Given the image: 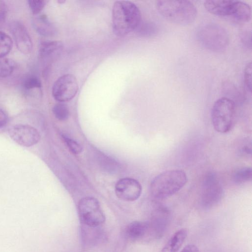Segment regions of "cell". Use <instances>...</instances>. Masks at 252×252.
Here are the masks:
<instances>
[{
	"instance_id": "cell-15",
	"label": "cell",
	"mask_w": 252,
	"mask_h": 252,
	"mask_svg": "<svg viewBox=\"0 0 252 252\" xmlns=\"http://www.w3.org/2000/svg\"><path fill=\"white\" fill-rule=\"evenodd\" d=\"M63 44L60 41H45L40 43L39 55L44 62L55 58L62 50Z\"/></svg>"
},
{
	"instance_id": "cell-2",
	"label": "cell",
	"mask_w": 252,
	"mask_h": 252,
	"mask_svg": "<svg viewBox=\"0 0 252 252\" xmlns=\"http://www.w3.org/2000/svg\"><path fill=\"white\" fill-rule=\"evenodd\" d=\"M159 13L168 21L180 25L192 23L197 16L196 6L189 0H160L156 1Z\"/></svg>"
},
{
	"instance_id": "cell-17",
	"label": "cell",
	"mask_w": 252,
	"mask_h": 252,
	"mask_svg": "<svg viewBox=\"0 0 252 252\" xmlns=\"http://www.w3.org/2000/svg\"><path fill=\"white\" fill-rule=\"evenodd\" d=\"M187 235L188 231L186 229L182 228L176 231L170 237L160 252H178Z\"/></svg>"
},
{
	"instance_id": "cell-5",
	"label": "cell",
	"mask_w": 252,
	"mask_h": 252,
	"mask_svg": "<svg viewBox=\"0 0 252 252\" xmlns=\"http://www.w3.org/2000/svg\"><path fill=\"white\" fill-rule=\"evenodd\" d=\"M198 36L201 44L212 51H223L229 44L227 31L218 24H210L204 26L199 31Z\"/></svg>"
},
{
	"instance_id": "cell-19",
	"label": "cell",
	"mask_w": 252,
	"mask_h": 252,
	"mask_svg": "<svg viewBox=\"0 0 252 252\" xmlns=\"http://www.w3.org/2000/svg\"><path fill=\"white\" fill-rule=\"evenodd\" d=\"M252 170L251 167H246L237 170L233 174V180L236 184H241L251 181Z\"/></svg>"
},
{
	"instance_id": "cell-29",
	"label": "cell",
	"mask_w": 252,
	"mask_h": 252,
	"mask_svg": "<svg viewBox=\"0 0 252 252\" xmlns=\"http://www.w3.org/2000/svg\"><path fill=\"white\" fill-rule=\"evenodd\" d=\"M8 118L7 114L0 108V128L4 126L7 123Z\"/></svg>"
},
{
	"instance_id": "cell-8",
	"label": "cell",
	"mask_w": 252,
	"mask_h": 252,
	"mask_svg": "<svg viewBox=\"0 0 252 252\" xmlns=\"http://www.w3.org/2000/svg\"><path fill=\"white\" fill-rule=\"evenodd\" d=\"M8 133L10 138L18 145L30 147L40 140V134L34 127L26 124H16L9 127Z\"/></svg>"
},
{
	"instance_id": "cell-20",
	"label": "cell",
	"mask_w": 252,
	"mask_h": 252,
	"mask_svg": "<svg viewBox=\"0 0 252 252\" xmlns=\"http://www.w3.org/2000/svg\"><path fill=\"white\" fill-rule=\"evenodd\" d=\"M13 41L10 36L0 31V58L8 55L12 48Z\"/></svg>"
},
{
	"instance_id": "cell-22",
	"label": "cell",
	"mask_w": 252,
	"mask_h": 252,
	"mask_svg": "<svg viewBox=\"0 0 252 252\" xmlns=\"http://www.w3.org/2000/svg\"><path fill=\"white\" fill-rule=\"evenodd\" d=\"M136 29H137V32L139 35L144 37L153 36L158 32L157 26L154 23L149 22H140Z\"/></svg>"
},
{
	"instance_id": "cell-10",
	"label": "cell",
	"mask_w": 252,
	"mask_h": 252,
	"mask_svg": "<svg viewBox=\"0 0 252 252\" xmlns=\"http://www.w3.org/2000/svg\"><path fill=\"white\" fill-rule=\"evenodd\" d=\"M142 186L136 180L131 178L120 179L115 187L117 196L121 200L126 201H133L141 195Z\"/></svg>"
},
{
	"instance_id": "cell-1",
	"label": "cell",
	"mask_w": 252,
	"mask_h": 252,
	"mask_svg": "<svg viewBox=\"0 0 252 252\" xmlns=\"http://www.w3.org/2000/svg\"><path fill=\"white\" fill-rule=\"evenodd\" d=\"M138 7L127 0L116 1L112 9V26L114 33L123 36L135 30L141 22Z\"/></svg>"
},
{
	"instance_id": "cell-7",
	"label": "cell",
	"mask_w": 252,
	"mask_h": 252,
	"mask_svg": "<svg viewBox=\"0 0 252 252\" xmlns=\"http://www.w3.org/2000/svg\"><path fill=\"white\" fill-rule=\"evenodd\" d=\"M223 189L220 182L213 173L207 175L203 182L200 203L205 209L212 208L217 205L223 196Z\"/></svg>"
},
{
	"instance_id": "cell-6",
	"label": "cell",
	"mask_w": 252,
	"mask_h": 252,
	"mask_svg": "<svg viewBox=\"0 0 252 252\" xmlns=\"http://www.w3.org/2000/svg\"><path fill=\"white\" fill-rule=\"evenodd\" d=\"M78 212L80 221L86 226L95 228L105 222V215L99 201L94 197L82 198L78 204Z\"/></svg>"
},
{
	"instance_id": "cell-4",
	"label": "cell",
	"mask_w": 252,
	"mask_h": 252,
	"mask_svg": "<svg viewBox=\"0 0 252 252\" xmlns=\"http://www.w3.org/2000/svg\"><path fill=\"white\" fill-rule=\"evenodd\" d=\"M211 114L214 129L220 133H227L232 129L235 123V103L228 97H221L215 102Z\"/></svg>"
},
{
	"instance_id": "cell-27",
	"label": "cell",
	"mask_w": 252,
	"mask_h": 252,
	"mask_svg": "<svg viewBox=\"0 0 252 252\" xmlns=\"http://www.w3.org/2000/svg\"><path fill=\"white\" fill-rule=\"evenodd\" d=\"M252 63L249 62L244 69V82L247 89L251 92L252 89Z\"/></svg>"
},
{
	"instance_id": "cell-14",
	"label": "cell",
	"mask_w": 252,
	"mask_h": 252,
	"mask_svg": "<svg viewBox=\"0 0 252 252\" xmlns=\"http://www.w3.org/2000/svg\"><path fill=\"white\" fill-rule=\"evenodd\" d=\"M169 217V213L165 208L159 207L156 210L150 221L154 237L158 238L162 236L167 226Z\"/></svg>"
},
{
	"instance_id": "cell-21",
	"label": "cell",
	"mask_w": 252,
	"mask_h": 252,
	"mask_svg": "<svg viewBox=\"0 0 252 252\" xmlns=\"http://www.w3.org/2000/svg\"><path fill=\"white\" fill-rule=\"evenodd\" d=\"M15 62L7 58L0 59V78H6L10 76L15 68Z\"/></svg>"
},
{
	"instance_id": "cell-3",
	"label": "cell",
	"mask_w": 252,
	"mask_h": 252,
	"mask_svg": "<svg viewBox=\"0 0 252 252\" xmlns=\"http://www.w3.org/2000/svg\"><path fill=\"white\" fill-rule=\"evenodd\" d=\"M187 181V175L183 170L174 169L163 172L152 180L151 194L158 199L168 198L182 189Z\"/></svg>"
},
{
	"instance_id": "cell-23",
	"label": "cell",
	"mask_w": 252,
	"mask_h": 252,
	"mask_svg": "<svg viewBox=\"0 0 252 252\" xmlns=\"http://www.w3.org/2000/svg\"><path fill=\"white\" fill-rule=\"evenodd\" d=\"M52 111L55 117L60 121L66 120L69 116L68 107L63 102L56 104L53 107Z\"/></svg>"
},
{
	"instance_id": "cell-12",
	"label": "cell",
	"mask_w": 252,
	"mask_h": 252,
	"mask_svg": "<svg viewBox=\"0 0 252 252\" xmlns=\"http://www.w3.org/2000/svg\"><path fill=\"white\" fill-rule=\"evenodd\" d=\"M126 237L132 241L143 240L150 237H154L150 221H134L129 223L125 230Z\"/></svg>"
},
{
	"instance_id": "cell-11",
	"label": "cell",
	"mask_w": 252,
	"mask_h": 252,
	"mask_svg": "<svg viewBox=\"0 0 252 252\" xmlns=\"http://www.w3.org/2000/svg\"><path fill=\"white\" fill-rule=\"evenodd\" d=\"M9 29L18 50L24 54L30 53L33 43L25 25L20 21H13L9 24Z\"/></svg>"
},
{
	"instance_id": "cell-26",
	"label": "cell",
	"mask_w": 252,
	"mask_h": 252,
	"mask_svg": "<svg viewBox=\"0 0 252 252\" xmlns=\"http://www.w3.org/2000/svg\"><path fill=\"white\" fill-rule=\"evenodd\" d=\"M48 1L44 0H29V6L32 13L37 15L42 10Z\"/></svg>"
},
{
	"instance_id": "cell-13",
	"label": "cell",
	"mask_w": 252,
	"mask_h": 252,
	"mask_svg": "<svg viewBox=\"0 0 252 252\" xmlns=\"http://www.w3.org/2000/svg\"><path fill=\"white\" fill-rule=\"evenodd\" d=\"M236 0H207L204 2L205 9L210 13L222 17H232Z\"/></svg>"
},
{
	"instance_id": "cell-30",
	"label": "cell",
	"mask_w": 252,
	"mask_h": 252,
	"mask_svg": "<svg viewBox=\"0 0 252 252\" xmlns=\"http://www.w3.org/2000/svg\"><path fill=\"white\" fill-rule=\"evenodd\" d=\"M180 252H200L198 248L193 244L186 246Z\"/></svg>"
},
{
	"instance_id": "cell-25",
	"label": "cell",
	"mask_w": 252,
	"mask_h": 252,
	"mask_svg": "<svg viewBox=\"0 0 252 252\" xmlns=\"http://www.w3.org/2000/svg\"><path fill=\"white\" fill-rule=\"evenodd\" d=\"M62 137L67 147L72 153L77 155L82 152L83 148L77 141L63 135H62Z\"/></svg>"
},
{
	"instance_id": "cell-24",
	"label": "cell",
	"mask_w": 252,
	"mask_h": 252,
	"mask_svg": "<svg viewBox=\"0 0 252 252\" xmlns=\"http://www.w3.org/2000/svg\"><path fill=\"white\" fill-rule=\"evenodd\" d=\"M23 87L27 90L39 89L41 87V82L39 77L34 74L27 76L23 81Z\"/></svg>"
},
{
	"instance_id": "cell-16",
	"label": "cell",
	"mask_w": 252,
	"mask_h": 252,
	"mask_svg": "<svg viewBox=\"0 0 252 252\" xmlns=\"http://www.w3.org/2000/svg\"><path fill=\"white\" fill-rule=\"evenodd\" d=\"M32 25L37 32L44 36H52L56 32L54 25L45 15L34 17L32 20Z\"/></svg>"
},
{
	"instance_id": "cell-28",
	"label": "cell",
	"mask_w": 252,
	"mask_h": 252,
	"mask_svg": "<svg viewBox=\"0 0 252 252\" xmlns=\"http://www.w3.org/2000/svg\"><path fill=\"white\" fill-rule=\"evenodd\" d=\"M7 5L3 0H0V27L4 22L7 14Z\"/></svg>"
},
{
	"instance_id": "cell-18",
	"label": "cell",
	"mask_w": 252,
	"mask_h": 252,
	"mask_svg": "<svg viewBox=\"0 0 252 252\" xmlns=\"http://www.w3.org/2000/svg\"><path fill=\"white\" fill-rule=\"evenodd\" d=\"M251 17V8L247 3L236 0L235 10L232 18L240 22L249 21Z\"/></svg>"
},
{
	"instance_id": "cell-9",
	"label": "cell",
	"mask_w": 252,
	"mask_h": 252,
	"mask_svg": "<svg viewBox=\"0 0 252 252\" xmlns=\"http://www.w3.org/2000/svg\"><path fill=\"white\" fill-rule=\"evenodd\" d=\"M78 85L76 78L71 74H65L59 77L52 88L54 98L60 102L69 101L76 95Z\"/></svg>"
}]
</instances>
